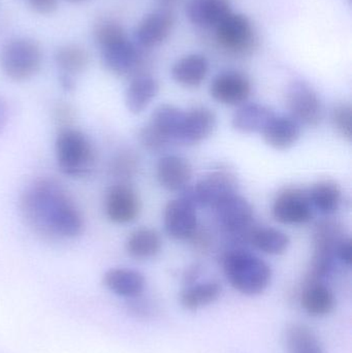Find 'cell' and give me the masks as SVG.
Returning <instances> with one entry per match:
<instances>
[{
    "label": "cell",
    "instance_id": "1",
    "mask_svg": "<svg viewBox=\"0 0 352 353\" xmlns=\"http://www.w3.org/2000/svg\"><path fill=\"white\" fill-rule=\"evenodd\" d=\"M27 224L43 238L74 239L84 230V219L65 189L57 181L41 179L21 197Z\"/></svg>",
    "mask_w": 352,
    "mask_h": 353
},
{
    "label": "cell",
    "instance_id": "2",
    "mask_svg": "<svg viewBox=\"0 0 352 353\" xmlns=\"http://www.w3.org/2000/svg\"><path fill=\"white\" fill-rule=\"evenodd\" d=\"M223 271L231 286L245 296H258L270 285L272 270L260 257L242 249L225 255Z\"/></svg>",
    "mask_w": 352,
    "mask_h": 353
},
{
    "label": "cell",
    "instance_id": "3",
    "mask_svg": "<svg viewBox=\"0 0 352 353\" xmlns=\"http://www.w3.org/2000/svg\"><path fill=\"white\" fill-rule=\"evenodd\" d=\"M55 157L64 175L84 178L95 165V151L88 137L76 128H62L55 140Z\"/></svg>",
    "mask_w": 352,
    "mask_h": 353
},
{
    "label": "cell",
    "instance_id": "4",
    "mask_svg": "<svg viewBox=\"0 0 352 353\" xmlns=\"http://www.w3.org/2000/svg\"><path fill=\"white\" fill-rule=\"evenodd\" d=\"M185 112L173 105H161L153 112L148 124L141 128L138 138L149 151L163 150L172 143H179Z\"/></svg>",
    "mask_w": 352,
    "mask_h": 353
},
{
    "label": "cell",
    "instance_id": "5",
    "mask_svg": "<svg viewBox=\"0 0 352 353\" xmlns=\"http://www.w3.org/2000/svg\"><path fill=\"white\" fill-rule=\"evenodd\" d=\"M43 53L39 43L27 39L10 41L0 54V65L6 77L14 82H24L39 72Z\"/></svg>",
    "mask_w": 352,
    "mask_h": 353
},
{
    "label": "cell",
    "instance_id": "6",
    "mask_svg": "<svg viewBox=\"0 0 352 353\" xmlns=\"http://www.w3.org/2000/svg\"><path fill=\"white\" fill-rule=\"evenodd\" d=\"M237 190V176L229 170L217 169L203 176L194 187H186L182 197L194 205L215 208Z\"/></svg>",
    "mask_w": 352,
    "mask_h": 353
},
{
    "label": "cell",
    "instance_id": "7",
    "mask_svg": "<svg viewBox=\"0 0 352 353\" xmlns=\"http://www.w3.org/2000/svg\"><path fill=\"white\" fill-rule=\"evenodd\" d=\"M215 29L219 45L231 53H249L256 47V31L245 14L231 12Z\"/></svg>",
    "mask_w": 352,
    "mask_h": 353
},
{
    "label": "cell",
    "instance_id": "8",
    "mask_svg": "<svg viewBox=\"0 0 352 353\" xmlns=\"http://www.w3.org/2000/svg\"><path fill=\"white\" fill-rule=\"evenodd\" d=\"M287 105L291 118L299 124L316 126L322 122L324 108L318 93L302 81H296L289 87Z\"/></svg>",
    "mask_w": 352,
    "mask_h": 353
},
{
    "label": "cell",
    "instance_id": "9",
    "mask_svg": "<svg viewBox=\"0 0 352 353\" xmlns=\"http://www.w3.org/2000/svg\"><path fill=\"white\" fill-rule=\"evenodd\" d=\"M273 217L276 221L289 225H299L310 221L313 207L309 192L302 188L284 189L277 195L273 203Z\"/></svg>",
    "mask_w": 352,
    "mask_h": 353
},
{
    "label": "cell",
    "instance_id": "10",
    "mask_svg": "<svg viewBox=\"0 0 352 353\" xmlns=\"http://www.w3.org/2000/svg\"><path fill=\"white\" fill-rule=\"evenodd\" d=\"M344 236L340 226L333 222H324L316 228L314 236L313 261L310 274L318 279H324L330 275L336 257V248Z\"/></svg>",
    "mask_w": 352,
    "mask_h": 353
},
{
    "label": "cell",
    "instance_id": "11",
    "mask_svg": "<svg viewBox=\"0 0 352 353\" xmlns=\"http://www.w3.org/2000/svg\"><path fill=\"white\" fill-rule=\"evenodd\" d=\"M141 211V201L132 187L118 183L110 187L105 197V213L110 221L127 224L134 221Z\"/></svg>",
    "mask_w": 352,
    "mask_h": 353
},
{
    "label": "cell",
    "instance_id": "12",
    "mask_svg": "<svg viewBox=\"0 0 352 353\" xmlns=\"http://www.w3.org/2000/svg\"><path fill=\"white\" fill-rule=\"evenodd\" d=\"M103 65L119 77L138 76L144 62L142 48L126 39L101 50Z\"/></svg>",
    "mask_w": 352,
    "mask_h": 353
},
{
    "label": "cell",
    "instance_id": "13",
    "mask_svg": "<svg viewBox=\"0 0 352 353\" xmlns=\"http://www.w3.org/2000/svg\"><path fill=\"white\" fill-rule=\"evenodd\" d=\"M165 232L175 240H187L194 236L198 226L196 205L180 197L167 203L163 215Z\"/></svg>",
    "mask_w": 352,
    "mask_h": 353
},
{
    "label": "cell",
    "instance_id": "14",
    "mask_svg": "<svg viewBox=\"0 0 352 353\" xmlns=\"http://www.w3.org/2000/svg\"><path fill=\"white\" fill-rule=\"evenodd\" d=\"M218 223L231 234L245 232L253 219V209L247 199L235 193L214 208Z\"/></svg>",
    "mask_w": 352,
    "mask_h": 353
},
{
    "label": "cell",
    "instance_id": "15",
    "mask_svg": "<svg viewBox=\"0 0 352 353\" xmlns=\"http://www.w3.org/2000/svg\"><path fill=\"white\" fill-rule=\"evenodd\" d=\"M250 93L251 83L242 72H221L211 83V97L222 105H243L249 99Z\"/></svg>",
    "mask_w": 352,
    "mask_h": 353
},
{
    "label": "cell",
    "instance_id": "16",
    "mask_svg": "<svg viewBox=\"0 0 352 353\" xmlns=\"http://www.w3.org/2000/svg\"><path fill=\"white\" fill-rule=\"evenodd\" d=\"M175 26V17L169 10L150 12L138 23L136 41L138 47L151 49L161 45L171 35Z\"/></svg>",
    "mask_w": 352,
    "mask_h": 353
},
{
    "label": "cell",
    "instance_id": "17",
    "mask_svg": "<svg viewBox=\"0 0 352 353\" xmlns=\"http://www.w3.org/2000/svg\"><path fill=\"white\" fill-rule=\"evenodd\" d=\"M216 128V116L208 108L196 107L184 114L179 143L194 145L211 136Z\"/></svg>",
    "mask_w": 352,
    "mask_h": 353
},
{
    "label": "cell",
    "instance_id": "18",
    "mask_svg": "<svg viewBox=\"0 0 352 353\" xmlns=\"http://www.w3.org/2000/svg\"><path fill=\"white\" fill-rule=\"evenodd\" d=\"M159 184L169 191L184 190L192 178V168L187 159L177 155H165L156 168Z\"/></svg>",
    "mask_w": 352,
    "mask_h": 353
},
{
    "label": "cell",
    "instance_id": "19",
    "mask_svg": "<svg viewBox=\"0 0 352 353\" xmlns=\"http://www.w3.org/2000/svg\"><path fill=\"white\" fill-rule=\"evenodd\" d=\"M231 12L229 0H188L186 3L188 20L200 28H216Z\"/></svg>",
    "mask_w": 352,
    "mask_h": 353
},
{
    "label": "cell",
    "instance_id": "20",
    "mask_svg": "<svg viewBox=\"0 0 352 353\" xmlns=\"http://www.w3.org/2000/svg\"><path fill=\"white\" fill-rule=\"evenodd\" d=\"M103 281L110 292L126 299L141 296L146 288L143 274L126 268L109 270L103 275Z\"/></svg>",
    "mask_w": 352,
    "mask_h": 353
},
{
    "label": "cell",
    "instance_id": "21",
    "mask_svg": "<svg viewBox=\"0 0 352 353\" xmlns=\"http://www.w3.org/2000/svg\"><path fill=\"white\" fill-rule=\"evenodd\" d=\"M262 134L269 146L277 150H287L299 140L301 128L291 117L275 115L267 124Z\"/></svg>",
    "mask_w": 352,
    "mask_h": 353
},
{
    "label": "cell",
    "instance_id": "22",
    "mask_svg": "<svg viewBox=\"0 0 352 353\" xmlns=\"http://www.w3.org/2000/svg\"><path fill=\"white\" fill-rule=\"evenodd\" d=\"M301 305L309 316L324 317L334 310L336 299L322 282H308L302 292Z\"/></svg>",
    "mask_w": 352,
    "mask_h": 353
},
{
    "label": "cell",
    "instance_id": "23",
    "mask_svg": "<svg viewBox=\"0 0 352 353\" xmlns=\"http://www.w3.org/2000/svg\"><path fill=\"white\" fill-rule=\"evenodd\" d=\"M158 82L148 74H138L132 79L125 93V105L130 113H143L156 97Z\"/></svg>",
    "mask_w": 352,
    "mask_h": 353
},
{
    "label": "cell",
    "instance_id": "24",
    "mask_svg": "<svg viewBox=\"0 0 352 353\" xmlns=\"http://www.w3.org/2000/svg\"><path fill=\"white\" fill-rule=\"evenodd\" d=\"M274 116V112L267 105L256 103H246L234 114L231 124L237 132L242 134H262Z\"/></svg>",
    "mask_w": 352,
    "mask_h": 353
},
{
    "label": "cell",
    "instance_id": "25",
    "mask_svg": "<svg viewBox=\"0 0 352 353\" xmlns=\"http://www.w3.org/2000/svg\"><path fill=\"white\" fill-rule=\"evenodd\" d=\"M209 72V61L200 54H189L178 60L172 68V77L178 84L198 87L204 82Z\"/></svg>",
    "mask_w": 352,
    "mask_h": 353
},
{
    "label": "cell",
    "instance_id": "26",
    "mask_svg": "<svg viewBox=\"0 0 352 353\" xmlns=\"http://www.w3.org/2000/svg\"><path fill=\"white\" fill-rule=\"evenodd\" d=\"M287 353H326L313 330L302 323H291L284 331Z\"/></svg>",
    "mask_w": 352,
    "mask_h": 353
},
{
    "label": "cell",
    "instance_id": "27",
    "mask_svg": "<svg viewBox=\"0 0 352 353\" xmlns=\"http://www.w3.org/2000/svg\"><path fill=\"white\" fill-rule=\"evenodd\" d=\"M222 288L215 281L192 284L180 294V304L188 311H198L214 304L220 298Z\"/></svg>",
    "mask_w": 352,
    "mask_h": 353
},
{
    "label": "cell",
    "instance_id": "28",
    "mask_svg": "<svg viewBox=\"0 0 352 353\" xmlns=\"http://www.w3.org/2000/svg\"><path fill=\"white\" fill-rule=\"evenodd\" d=\"M125 248L132 259L138 261L152 259L161 251V236L151 228H138L134 230L128 236Z\"/></svg>",
    "mask_w": 352,
    "mask_h": 353
},
{
    "label": "cell",
    "instance_id": "29",
    "mask_svg": "<svg viewBox=\"0 0 352 353\" xmlns=\"http://www.w3.org/2000/svg\"><path fill=\"white\" fill-rule=\"evenodd\" d=\"M308 192L312 207H315L320 213L331 215L338 211L342 192L335 181H320L314 184Z\"/></svg>",
    "mask_w": 352,
    "mask_h": 353
},
{
    "label": "cell",
    "instance_id": "30",
    "mask_svg": "<svg viewBox=\"0 0 352 353\" xmlns=\"http://www.w3.org/2000/svg\"><path fill=\"white\" fill-rule=\"evenodd\" d=\"M249 240L256 249L270 255L282 254L291 243L287 234L272 228H256L249 234Z\"/></svg>",
    "mask_w": 352,
    "mask_h": 353
},
{
    "label": "cell",
    "instance_id": "31",
    "mask_svg": "<svg viewBox=\"0 0 352 353\" xmlns=\"http://www.w3.org/2000/svg\"><path fill=\"white\" fill-rule=\"evenodd\" d=\"M56 64L63 70V74H81L90 63V56L84 48L76 45L64 46L55 53Z\"/></svg>",
    "mask_w": 352,
    "mask_h": 353
},
{
    "label": "cell",
    "instance_id": "32",
    "mask_svg": "<svg viewBox=\"0 0 352 353\" xmlns=\"http://www.w3.org/2000/svg\"><path fill=\"white\" fill-rule=\"evenodd\" d=\"M94 39L99 49L103 50L128 37L121 25L114 21H105L95 27Z\"/></svg>",
    "mask_w": 352,
    "mask_h": 353
},
{
    "label": "cell",
    "instance_id": "33",
    "mask_svg": "<svg viewBox=\"0 0 352 353\" xmlns=\"http://www.w3.org/2000/svg\"><path fill=\"white\" fill-rule=\"evenodd\" d=\"M332 121L339 134L351 142L352 139V109L351 105H337L332 113Z\"/></svg>",
    "mask_w": 352,
    "mask_h": 353
},
{
    "label": "cell",
    "instance_id": "34",
    "mask_svg": "<svg viewBox=\"0 0 352 353\" xmlns=\"http://www.w3.org/2000/svg\"><path fill=\"white\" fill-rule=\"evenodd\" d=\"M136 171V159L132 153L123 152L112 161L111 172L119 179L130 178Z\"/></svg>",
    "mask_w": 352,
    "mask_h": 353
},
{
    "label": "cell",
    "instance_id": "35",
    "mask_svg": "<svg viewBox=\"0 0 352 353\" xmlns=\"http://www.w3.org/2000/svg\"><path fill=\"white\" fill-rule=\"evenodd\" d=\"M54 119L62 128H70V124L74 119V110L66 103H58L54 108Z\"/></svg>",
    "mask_w": 352,
    "mask_h": 353
},
{
    "label": "cell",
    "instance_id": "36",
    "mask_svg": "<svg viewBox=\"0 0 352 353\" xmlns=\"http://www.w3.org/2000/svg\"><path fill=\"white\" fill-rule=\"evenodd\" d=\"M142 294L136 298L128 299V311L134 316L147 317L152 314V307L147 301L141 299Z\"/></svg>",
    "mask_w": 352,
    "mask_h": 353
},
{
    "label": "cell",
    "instance_id": "37",
    "mask_svg": "<svg viewBox=\"0 0 352 353\" xmlns=\"http://www.w3.org/2000/svg\"><path fill=\"white\" fill-rule=\"evenodd\" d=\"M336 257H338L345 265L351 267L352 261L351 240L349 238H343L339 242L336 248Z\"/></svg>",
    "mask_w": 352,
    "mask_h": 353
},
{
    "label": "cell",
    "instance_id": "38",
    "mask_svg": "<svg viewBox=\"0 0 352 353\" xmlns=\"http://www.w3.org/2000/svg\"><path fill=\"white\" fill-rule=\"evenodd\" d=\"M33 10L39 14H49L55 12L59 0H28Z\"/></svg>",
    "mask_w": 352,
    "mask_h": 353
},
{
    "label": "cell",
    "instance_id": "39",
    "mask_svg": "<svg viewBox=\"0 0 352 353\" xmlns=\"http://www.w3.org/2000/svg\"><path fill=\"white\" fill-rule=\"evenodd\" d=\"M60 85L62 89L66 92H72L76 88V83H74L72 76L68 74H62L60 77Z\"/></svg>",
    "mask_w": 352,
    "mask_h": 353
},
{
    "label": "cell",
    "instance_id": "40",
    "mask_svg": "<svg viewBox=\"0 0 352 353\" xmlns=\"http://www.w3.org/2000/svg\"><path fill=\"white\" fill-rule=\"evenodd\" d=\"M6 122V109L3 103L0 101V130L3 128Z\"/></svg>",
    "mask_w": 352,
    "mask_h": 353
},
{
    "label": "cell",
    "instance_id": "41",
    "mask_svg": "<svg viewBox=\"0 0 352 353\" xmlns=\"http://www.w3.org/2000/svg\"><path fill=\"white\" fill-rule=\"evenodd\" d=\"M70 1H72V2H82V1H85V0H70Z\"/></svg>",
    "mask_w": 352,
    "mask_h": 353
}]
</instances>
